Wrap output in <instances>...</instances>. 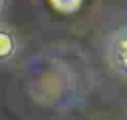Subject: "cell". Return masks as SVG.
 <instances>
[{
	"mask_svg": "<svg viewBox=\"0 0 127 120\" xmlns=\"http://www.w3.org/2000/svg\"><path fill=\"white\" fill-rule=\"evenodd\" d=\"M18 51V40L11 29L0 26V64L10 61Z\"/></svg>",
	"mask_w": 127,
	"mask_h": 120,
	"instance_id": "7a4b0ae2",
	"label": "cell"
},
{
	"mask_svg": "<svg viewBox=\"0 0 127 120\" xmlns=\"http://www.w3.org/2000/svg\"><path fill=\"white\" fill-rule=\"evenodd\" d=\"M5 6H6V0H0V16L5 11Z\"/></svg>",
	"mask_w": 127,
	"mask_h": 120,
	"instance_id": "3957f363",
	"label": "cell"
},
{
	"mask_svg": "<svg viewBox=\"0 0 127 120\" xmlns=\"http://www.w3.org/2000/svg\"><path fill=\"white\" fill-rule=\"evenodd\" d=\"M108 59L119 75L126 74V29L121 27L113 34L108 45Z\"/></svg>",
	"mask_w": 127,
	"mask_h": 120,
	"instance_id": "6da1fadb",
	"label": "cell"
}]
</instances>
